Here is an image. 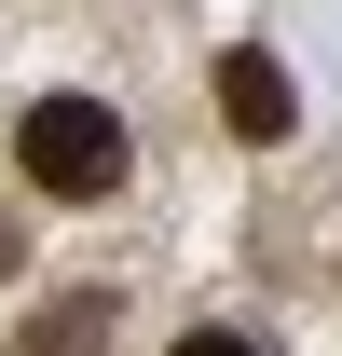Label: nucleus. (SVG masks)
<instances>
[{
    "mask_svg": "<svg viewBox=\"0 0 342 356\" xmlns=\"http://www.w3.org/2000/svg\"><path fill=\"white\" fill-rule=\"evenodd\" d=\"M14 165H28V192H55V206H110L124 192V124L96 110V96H42L28 124H14Z\"/></svg>",
    "mask_w": 342,
    "mask_h": 356,
    "instance_id": "f257e3e1",
    "label": "nucleus"
},
{
    "mask_svg": "<svg viewBox=\"0 0 342 356\" xmlns=\"http://www.w3.org/2000/svg\"><path fill=\"white\" fill-rule=\"evenodd\" d=\"M219 124L247 137V151H274V137L301 124V96H288V69H274L260 42H233V55H219Z\"/></svg>",
    "mask_w": 342,
    "mask_h": 356,
    "instance_id": "f03ea898",
    "label": "nucleus"
},
{
    "mask_svg": "<svg viewBox=\"0 0 342 356\" xmlns=\"http://www.w3.org/2000/svg\"><path fill=\"white\" fill-rule=\"evenodd\" d=\"M14 356H110V302H96V288H69V302H42L28 329H14Z\"/></svg>",
    "mask_w": 342,
    "mask_h": 356,
    "instance_id": "7ed1b4c3",
    "label": "nucleus"
},
{
    "mask_svg": "<svg viewBox=\"0 0 342 356\" xmlns=\"http://www.w3.org/2000/svg\"><path fill=\"white\" fill-rule=\"evenodd\" d=\"M178 356H260V343H247V329H192Z\"/></svg>",
    "mask_w": 342,
    "mask_h": 356,
    "instance_id": "20e7f679",
    "label": "nucleus"
},
{
    "mask_svg": "<svg viewBox=\"0 0 342 356\" xmlns=\"http://www.w3.org/2000/svg\"><path fill=\"white\" fill-rule=\"evenodd\" d=\"M0 274H28V233H14V220H0Z\"/></svg>",
    "mask_w": 342,
    "mask_h": 356,
    "instance_id": "39448f33",
    "label": "nucleus"
}]
</instances>
